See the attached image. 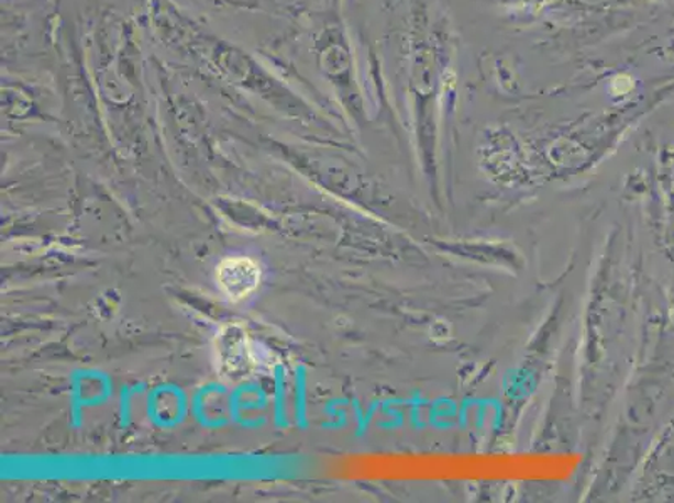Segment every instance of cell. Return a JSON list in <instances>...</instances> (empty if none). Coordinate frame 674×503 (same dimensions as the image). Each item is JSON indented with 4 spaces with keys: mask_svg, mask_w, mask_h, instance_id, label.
Returning <instances> with one entry per match:
<instances>
[{
    "mask_svg": "<svg viewBox=\"0 0 674 503\" xmlns=\"http://www.w3.org/2000/svg\"><path fill=\"white\" fill-rule=\"evenodd\" d=\"M217 284L230 301H244L261 284V269L247 257L225 259L217 269Z\"/></svg>",
    "mask_w": 674,
    "mask_h": 503,
    "instance_id": "1",
    "label": "cell"
}]
</instances>
